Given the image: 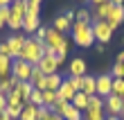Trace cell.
Here are the masks:
<instances>
[{
	"mask_svg": "<svg viewBox=\"0 0 124 120\" xmlns=\"http://www.w3.org/2000/svg\"><path fill=\"white\" fill-rule=\"evenodd\" d=\"M43 55H45V43L36 41V39H27L23 50H20V61L30 64V66H39V61L43 59Z\"/></svg>",
	"mask_w": 124,
	"mask_h": 120,
	"instance_id": "1",
	"label": "cell"
},
{
	"mask_svg": "<svg viewBox=\"0 0 124 120\" xmlns=\"http://www.w3.org/2000/svg\"><path fill=\"white\" fill-rule=\"evenodd\" d=\"M72 43L79 48H90L95 43V34H93V23H81L75 20L72 23Z\"/></svg>",
	"mask_w": 124,
	"mask_h": 120,
	"instance_id": "2",
	"label": "cell"
},
{
	"mask_svg": "<svg viewBox=\"0 0 124 120\" xmlns=\"http://www.w3.org/2000/svg\"><path fill=\"white\" fill-rule=\"evenodd\" d=\"M93 34H95V41L101 43V46H108L113 39V29L108 27L106 20H95L93 23Z\"/></svg>",
	"mask_w": 124,
	"mask_h": 120,
	"instance_id": "3",
	"label": "cell"
},
{
	"mask_svg": "<svg viewBox=\"0 0 124 120\" xmlns=\"http://www.w3.org/2000/svg\"><path fill=\"white\" fill-rule=\"evenodd\" d=\"M32 68H34V66H30V64H25V61H20V59H16V61H11V77L16 79V82H30Z\"/></svg>",
	"mask_w": 124,
	"mask_h": 120,
	"instance_id": "4",
	"label": "cell"
},
{
	"mask_svg": "<svg viewBox=\"0 0 124 120\" xmlns=\"http://www.w3.org/2000/svg\"><path fill=\"white\" fill-rule=\"evenodd\" d=\"M25 41H27V36H23V34H11L9 39H7V46H9V57H11V61H16V59L20 57V50H23Z\"/></svg>",
	"mask_w": 124,
	"mask_h": 120,
	"instance_id": "5",
	"label": "cell"
},
{
	"mask_svg": "<svg viewBox=\"0 0 124 120\" xmlns=\"http://www.w3.org/2000/svg\"><path fill=\"white\" fill-rule=\"evenodd\" d=\"M63 41H65V34L56 32L54 27H47V36H45V48H47V50L59 52L61 46H63Z\"/></svg>",
	"mask_w": 124,
	"mask_h": 120,
	"instance_id": "6",
	"label": "cell"
},
{
	"mask_svg": "<svg viewBox=\"0 0 124 120\" xmlns=\"http://www.w3.org/2000/svg\"><path fill=\"white\" fill-rule=\"evenodd\" d=\"M106 23H108V27H111L113 32H115V29H117L122 23H124V5H113V7H111Z\"/></svg>",
	"mask_w": 124,
	"mask_h": 120,
	"instance_id": "7",
	"label": "cell"
},
{
	"mask_svg": "<svg viewBox=\"0 0 124 120\" xmlns=\"http://www.w3.org/2000/svg\"><path fill=\"white\" fill-rule=\"evenodd\" d=\"M45 77H50V75H54L56 70H59V61H56V57L52 55H43V59L39 61V66H36Z\"/></svg>",
	"mask_w": 124,
	"mask_h": 120,
	"instance_id": "8",
	"label": "cell"
},
{
	"mask_svg": "<svg viewBox=\"0 0 124 120\" xmlns=\"http://www.w3.org/2000/svg\"><path fill=\"white\" fill-rule=\"evenodd\" d=\"M68 73H70V77H86V73H88L86 59H81V57H72L70 64H68Z\"/></svg>",
	"mask_w": 124,
	"mask_h": 120,
	"instance_id": "9",
	"label": "cell"
},
{
	"mask_svg": "<svg viewBox=\"0 0 124 120\" xmlns=\"http://www.w3.org/2000/svg\"><path fill=\"white\" fill-rule=\"evenodd\" d=\"M104 111H106L108 116L120 118V116H122V97H117V95H108L106 100H104Z\"/></svg>",
	"mask_w": 124,
	"mask_h": 120,
	"instance_id": "10",
	"label": "cell"
},
{
	"mask_svg": "<svg viewBox=\"0 0 124 120\" xmlns=\"http://www.w3.org/2000/svg\"><path fill=\"white\" fill-rule=\"evenodd\" d=\"M111 91H113V77L111 75H99L97 77V95L101 100H106L111 95Z\"/></svg>",
	"mask_w": 124,
	"mask_h": 120,
	"instance_id": "11",
	"label": "cell"
},
{
	"mask_svg": "<svg viewBox=\"0 0 124 120\" xmlns=\"http://www.w3.org/2000/svg\"><path fill=\"white\" fill-rule=\"evenodd\" d=\"M75 95H77V91L72 88L70 79H63V84L59 86V91H56V97L63 100V102H72V100H75Z\"/></svg>",
	"mask_w": 124,
	"mask_h": 120,
	"instance_id": "12",
	"label": "cell"
},
{
	"mask_svg": "<svg viewBox=\"0 0 124 120\" xmlns=\"http://www.w3.org/2000/svg\"><path fill=\"white\" fill-rule=\"evenodd\" d=\"M14 91H16V93H18V97L27 104V102H30L32 91H34V86L30 84V82H16V88H14Z\"/></svg>",
	"mask_w": 124,
	"mask_h": 120,
	"instance_id": "13",
	"label": "cell"
},
{
	"mask_svg": "<svg viewBox=\"0 0 124 120\" xmlns=\"http://www.w3.org/2000/svg\"><path fill=\"white\" fill-rule=\"evenodd\" d=\"M39 27H41L39 16L25 14V18H23V32H27V34H36V29H39Z\"/></svg>",
	"mask_w": 124,
	"mask_h": 120,
	"instance_id": "14",
	"label": "cell"
},
{
	"mask_svg": "<svg viewBox=\"0 0 124 120\" xmlns=\"http://www.w3.org/2000/svg\"><path fill=\"white\" fill-rule=\"evenodd\" d=\"M61 118L63 120H84V111H79L77 107H72V104L68 102L63 107V111H61Z\"/></svg>",
	"mask_w": 124,
	"mask_h": 120,
	"instance_id": "15",
	"label": "cell"
},
{
	"mask_svg": "<svg viewBox=\"0 0 124 120\" xmlns=\"http://www.w3.org/2000/svg\"><path fill=\"white\" fill-rule=\"evenodd\" d=\"M45 79H47V77L34 66V68H32V77H30V84H32L34 88H39V91H45Z\"/></svg>",
	"mask_w": 124,
	"mask_h": 120,
	"instance_id": "16",
	"label": "cell"
},
{
	"mask_svg": "<svg viewBox=\"0 0 124 120\" xmlns=\"http://www.w3.org/2000/svg\"><path fill=\"white\" fill-rule=\"evenodd\" d=\"M111 2H104V5H97L93 9V20H106L108 18V11H111Z\"/></svg>",
	"mask_w": 124,
	"mask_h": 120,
	"instance_id": "17",
	"label": "cell"
},
{
	"mask_svg": "<svg viewBox=\"0 0 124 120\" xmlns=\"http://www.w3.org/2000/svg\"><path fill=\"white\" fill-rule=\"evenodd\" d=\"M61 84H63V77H61L59 73H54V75H50V77L45 79V91H52V93H56Z\"/></svg>",
	"mask_w": 124,
	"mask_h": 120,
	"instance_id": "18",
	"label": "cell"
},
{
	"mask_svg": "<svg viewBox=\"0 0 124 120\" xmlns=\"http://www.w3.org/2000/svg\"><path fill=\"white\" fill-rule=\"evenodd\" d=\"M81 93H86V95H97V77H88L86 75L84 77V88H81Z\"/></svg>",
	"mask_w": 124,
	"mask_h": 120,
	"instance_id": "19",
	"label": "cell"
},
{
	"mask_svg": "<svg viewBox=\"0 0 124 120\" xmlns=\"http://www.w3.org/2000/svg\"><path fill=\"white\" fill-rule=\"evenodd\" d=\"M52 27L56 29V32L65 34L68 29H72V23H70V20H68V18H65L63 14H61V16H56V18H54V25H52Z\"/></svg>",
	"mask_w": 124,
	"mask_h": 120,
	"instance_id": "20",
	"label": "cell"
},
{
	"mask_svg": "<svg viewBox=\"0 0 124 120\" xmlns=\"http://www.w3.org/2000/svg\"><path fill=\"white\" fill-rule=\"evenodd\" d=\"M88 100H90V97H88V95H86V93H81V91H79V93L75 95V100H72L70 104H72V107H77L79 111H86V109H88Z\"/></svg>",
	"mask_w": 124,
	"mask_h": 120,
	"instance_id": "21",
	"label": "cell"
},
{
	"mask_svg": "<svg viewBox=\"0 0 124 120\" xmlns=\"http://www.w3.org/2000/svg\"><path fill=\"white\" fill-rule=\"evenodd\" d=\"M9 9H11V14H16V16L25 18V14H27V0H14Z\"/></svg>",
	"mask_w": 124,
	"mask_h": 120,
	"instance_id": "22",
	"label": "cell"
},
{
	"mask_svg": "<svg viewBox=\"0 0 124 120\" xmlns=\"http://www.w3.org/2000/svg\"><path fill=\"white\" fill-rule=\"evenodd\" d=\"M5 77H11V59L0 55V79Z\"/></svg>",
	"mask_w": 124,
	"mask_h": 120,
	"instance_id": "23",
	"label": "cell"
},
{
	"mask_svg": "<svg viewBox=\"0 0 124 120\" xmlns=\"http://www.w3.org/2000/svg\"><path fill=\"white\" fill-rule=\"evenodd\" d=\"M14 88H16V79H14V77H5V79H0V93H2V95H9Z\"/></svg>",
	"mask_w": 124,
	"mask_h": 120,
	"instance_id": "24",
	"label": "cell"
},
{
	"mask_svg": "<svg viewBox=\"0 0 124 120\" xmlns=\"http://www.w3.org/2000/svg\"><path fill=\"white\" fill-rule=\"evenodd\" d=\"M34 118H36V107H34V104H30V102H27L25 107H23V111H20L18 120H34Z\"/></svg>",
	"mask_w": 124,
	"mask_h": 120,
	"instance_id": "25",
	"label": "cell"
},
{
	"mask_svg": "<svg viewBox=\"0 0 124 120\" xmlns=\"http://www.w3.org/2000/svg\"><path fill=\"white\" fill-rule=\"evenodd\" d=\"M84 120H106V111L86 109V111H84Z\"/></svg>",
	"mask_w": 124,
	"mask_h": 120,
	"instance_id": "26",
	"label": "cell"
},
{
	"mask_svg": "<svg viewBox=\"0 0 124 120\" xmlns=\"http://www.w3.org/2000/svg\"><path fill=\"white\" fill-rule=\"evenodd\" d=\"M56 102H59V97H56V93H52V91H43V107L52 109Z\"/></svg>",
	"mask_w": 124,
	"mask_h": 120,
	"instance_id": "27",
	"label": "cell"
},
{
	"mask_svg": "<svg viewBox=\"0 0 124 120\" xmlns=\"http://www.w3.org/2000/svg\"><path fill=\"white\" fill-rule=\"evenodd\" d=\"M7 27H11L14 32L23 29V18H20V16H16V14H9V20H7Z\"/></svg>",
	"mask_w": 124,
	"mask_h": 120,
	"instance_id": "28",
	"label": "cell"
},
{
	"mask_svg": "<svg viewBox=\"0 0 124 120\" xmlns=\"http://www.w3.org/2000/svg\"><path fill=\"white\" fill-rule=\"evenodd\" d=\"M111 95H117V97L124 100V79H115L113 77V91H111Z\"/></svg>",
	"mask_w": 124,
	"mask_h": 120,
	"instance_id": "29",
	"label": "cell"
},
{
	"mask_svg": "<svg viewBox=\"0 0 124 120\" xmlns=\"http://www.w3.org/2000/svg\"><path fill=\"white\" fill-rule=\"evenodd\" d=\"M88 109H97V111H104V100L99 95H90L88 100Z\"/></svg>",
	"mask_w": 124,
	"mask_h": 120,
	"instance_id": "30",
	"label": "cell"
},
{
	"mask_svg": "<svg viewBox=\"0 0 124 120\" xmlns=\"http://www.w3.org/2000/svg\"><path fill=\"white\" fill-rule=\"evenodd\" d=\"M30 104H34V107H43V91L34 88L32 95H30Z\"/></svg>",
	"mask_w": 124,
	"mask_h": 120,
	"instance_id": "31",
	"label": "cell"
},
{
	"mask_svg": "<svg viewBox=\"0 0 124 120\" xmlns=\"http://www.w3.org/2000/svg\"><path fill=\"white\" fill-rule=\"evenodd\" d=\"M111 77H115V79H124V61H115L113 70H111Z\"/></svg>",
	"mask_w": 124,
	"mask_h": 120,
	"instance_id": "32",
	"label": "cell"
},
{
	"mask_svg": "<svg viewBox=\"0 0 124 120\" xmlns=\"http://www.w3.org/2000/svg\"><path fill=\"white\" fill-rule=\"evenodd\" d=\"M75 20H81V23H90V11H88V9H79V11H75Z\"/></svg>",
	"mask_w": 124,
	"mask_h": 120,
	"instance_id": "33",
	"label": "cell"
},
{
	"mask_svg": "<svg viewBox=\"0 0 124 120\" xmlns=\"http://www.w3.org/2000/svg\"><path fill=\"white\" fill-rule=\"evenodd\" d=\"M50 113H52V109H47V107H36V118H39V120H47Z\"/></svg>",
	"mask_w": 124,
	"mask_h": 120,
	"instance_id": "34",
	"label": "cell"
},
{
	"mask_svg": "<svg viewBox=\"0 0 124 120\" xmlns=\"http://www.w3.org/2000/svg\"><path fill=\"white\" fill-rule=\"evenodd\" d=\"M68 79H70V84H72V88H75L77 93L84 88V77H68Z\"/></svg>",
	"mask_w": 124,
	"mask_h": 120,
	"instance_id": "35",
	"label": "cell"
},
{
	"mask_svg": "<svg viewBox=\"0 0 124 120\" xmlns=\"http://www.w3.org/2000/svg\"><path fill=\"white\" fill-rule=\"evenodd\" d=\"M45 36H47V27H39V29H36V36H34V39L36 41H41V43H45Z\"/></svg>",
	"mask_w": 124,
	"mask_h": 120,
	"instance_id": "36",
	"label": "cell"
},
{
	"mask_svg": "<svg viewBox=\"0 0 124 120\" xmlns=\"http://www.w3.org/2000/svg\"><path fill=\"white\" fill-rule=\"evenodd\" d=\"M27 14H32V16H39V14H41V5H32V2H27Z\"/></svg>",
	"mask_w": 124,
	"mask_h": 120,
	"instance_id": "37",
	"label": "cell"
},
{
	"mask_svg": "<svg viewBox=\"0 0 124 120\" xmlns=\"http://www.w3.org/2000/svg\"><path fill=\"white\" fill-rule=\"evenodd\" d=\"M0 55H2V57H9V46H7V41H0Z\"/></svg>",
	"mask_w": 124,
	"mask_h": 120,
	"instance_id": "38",
	"label": "cell"
},
{
	"mask_svg": "<svg viewBox=\"0 0 124 120\" xmlns=\"http://www.w3.org/2000/svg\"><path fill=\"white\" fill-rule=\"evenodd\" d=\"M5 109H7V95L0 93V111H5Z\"/></svg>",
	"mask_w": 124,
	"mask_h": 120,
	"instance_id": "39",
	"label": "cell"
},
{
	"mask_svg": "<svg viewBox=\"0 0 124 120\" xmlns=\"http://www.w3.org/2000/svg\"><path fill=\"white\" fill-rule=\"evenodd\" d=\"M63 16H65V18H68V20H70V23H75V11H72V9H68V11H65V14H63Z\"/></svg>",
	"mask_w": 124,
	"mask_h": 120,
	"instance_id": "40",
	"label": "cell"
},
{
	"mask_svg": "<svg viewBox=\"0 0 124 120\" xmlns=\"http://www.w3.org/2000/svg\"><path fill=\"white\" fill-rule=\"evenodd\" d=\"M14 0H0V7H11Z\"/></svg>",
	"mask_w": 124,
	"mask_h": 120,
	"instance_id": "41",
	"label": "cell"
},
{
	"mask_svg": "<svg viewBox=\"0 0 124 120\" xmlns=\"http://www.w3.org/2000/svg\"><path fill=\"white\" fill-rule=\"evenodd\" d=\"M95 50H97L99 55H104V50H106V46H101V43H97V48H95Z\"/></svg>",
	"mask_w": 124,
	"mask_h": 120,
	"instance_id": "42",
	"label": "cell"
},
{
	"mask_svg": "<svg viewBox=\"0 0 124 120\" xmlns=\"http://www.w3.org/2000/svg\"><path fill=\"white\" fill-rule=\"evenodd\" d=\"M104 2H108V0H90V5H95V7H97V5H104Z\"/></svg>",
	"mask_w": 124,
	"mask_h": 120,
	"instance_id": "43",
	"label": "cell"
},
{
	"mask_svg": "<svg viewBox=\"0 0 124 120\" xmlns=\"http://www.w3.org/2000/svg\"><path fill=\"white\" fill-rule=\"evenodd\" d=\"M0 120H11V118L7 116V111H0Z\"/></svg>",
	"mask_w": 124,
	"mask_h": 120,
	"instance_id": "44",
	"label": "cell"
},
{
	"mask_svg": "<svg viewBox=\"0 0 124 120\" xmlns=\"http://www.w3.org/2000/svg\"><path fill=\"white\" fill-rule=\"evenodd\" d=\"M47 120H63V118H61V116H56V113H50V118H47Z\"/></svg>",
	"mask_w": 124,
	"mask_h": 120,
	"instance_id": "45",
	"label": "cell"
},
{
	"mask_svg": "<svg viewBox=\"0 0 124 120\" xmlns=\"http://www.w3.org/2000/svg\"><path fill=\"white\" fill-rule=\"evenodd\" d=\"M108 2H111V5H122L124 0H108Z\"/></svg>",
	"mask_w": 124,
	"mask_h": 120,
	"instance_id": "46",
	"label": "cell"
},
{
	"mask_svg": "<svg viewBox=\"0 0 124 120\" xmlns=\"http://www.w3.org/2000/svg\"><path fill=\"white\" fill-rule=\"evenodd\" d=\"M115 61H124V52H120V55H117V59H115Z\"/></svg>",
	"mask_w": 124,
	"mask_h": 120,
	"instance_id": "47",
	"label": "cell"
},
{
	"mask_svg": "<svg viewBox=\"0 0 124 120\" xmlns=\"http://www.w3.org/2000/svg\"><path fill=\"white\" fill-rule=\"evenodd\" d=\"M27 2H32V5H41L43 0H27Z\"/></svg>",
	"mask_w": 124,
	"mask_h": 120,
	"instance_id": "48",
	"label": "cell"
},
{
	"mask_svg": "<svg viewBox=\"0 0 124 120\" xmlns=\"http://www.w3.org/2000/svg\"><path fill=\"white\" fill-rule=\"evenodd\" d=\"M106 120H120V118H115V116H106Z\"/></svg>",
	"mask_w": 124,
	"mask_h": 120,
	"instance_id": "49",
	"label": "cell"
},
{
	"mask_svg": "<svg viewBox=\"0 0 124 120\" xmlns=\"http://www.w3.org/2000/svg\"><path fill=\"white\" fill-rule=\"evenodd\" d=\"M5 25H7V23H5V20H2V18H0V29H2Z\"/></svg>",
	"mask_w": 124,
	"mask_h": 120,
	"instance_id": "50",
	"label": "cell"
},
{
	"mask_svg": "<svg viewBox=\"0 0 124 120\" xmlns=\"http://www.w3.org/2000/svg\"><path fill=\"white\" fill-rule=\"evenodd\" d=\"M122 116H124V100H122Z\"/></svg>",
	"mask_w": 124,
	"mask_h": 120,
	"instance_id": "51",
	"label": "cell"
},
{
	"mask_svg": "<svg viewBox=\"0 0 124 120\" xmlns=\"http://www.w3.org/2000/svg\"><path fill=\"white\" fill-rule=\"evenodd\" d=\"M81 2H86V0H81Z\"/></svg>",
	"mask_w": 124,
	"mask_h": 120,
	"instance_id": "52",
	"label": "cell"
},
{
	"mask_svg": "<svg viewBox=\"0 0 124 120\" xmlns=\"http://www.w3.org/2000/svg\"><path fill=\"white\" fill-rule=\"evenodd\" d=\"M34 120H39V118H34Z\"/></svg>",
	"mask_w": 124,
	"mask_h": 120,
	"instance_id": "53",
	"label": "cell"
}]
</instances>
